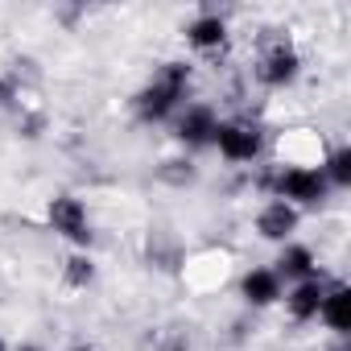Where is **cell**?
<instances>
[{
    "mask_svg": "<svg viewBox=\"0 0 351 351\" xmlns=\"http://www.w3.org/2000/svg\"><path fill=\"white\" fill-rule=\"evenodd\" d=\"M50 228L58 236H66L71 244H87L91 240V219H87V207L75 199V195H58L50 203Z\"/></svg>",
    "mask_w": 351,
    "mask_h": 351,
    "instance_id": "cell-4",
    "label": "cell"
},
{
    "mask_svg": "<svg viewBox=\"0 0 351 351\" xmlns=\"http://www.w3.org/2000/svg\"><path fill=\"white\" fill-rule=\"evenodd\" d=\"M240 293L248 306H273L281 298V277L273 269H252L244 281H240Z\"/></svg>",
    "mask_w": 351,
    "mask_h": 351,
    "instance_id": "cell-8",
    "label": "cell"
},
{
    "mask_svg": "<svg viewBox=\"0 0 351 351\" xmlns=\"http://www.w3.org/2000/svg\"><path fill=\"white\" fill-rule=\"evenodd\" d=\"M277 199L281 203H318L326 195V178H322V169H306V165H293L285 173H277Z\"/></svg>",
    "mask_w": 351,
    "mask_h": 351,
    "instance_id": "cell-3",
    "label": "cell"
},
{
    "mask_svg": "<svg viewBox=\"0 0 351 351\" xmlns=\"http://www.w3.org/2000/svg\"><path fill=\"white\" fill-rule=\"evenodd\" d=\"M347 306H351V289L343 285V281H330L326 289H322V306H318V318L335 330V335H347Z\"/></svg>",
    "mask_w": 351,
    "mask_h": 351,
    "instance_id": "cell-6",
    "label": "cell"
},
{
    "mask_svg": "<svg viewBox=\"0 0 351 351\" xmlns=\"http://www.w3.org/2000/svg\"><path fill=\"white\" fill-rule=\"evenodd\" d=\"M186 38H191V46H199V50H215V46H223V38H228V25H223V17L207 13V17L191 21Z\"/></svg>",
    "mask_w": 351,
    "mask_h": 351,
    "instance_id": "cell-11",
    "label": "cell"
},
{
    "mask_svg": "<svg viewBox=\"0 0 351 351\" xmlns=\"http://www.w3.org/2000/svg\"><path fill=\"white\" fill-rule=\"evenodd\" d=\"M228 161H252L261 153V128L252 120H223L211 136Z\"/></svg>",
    "mask_w": 351,
    "mask_h": 351,
    "instance_id": "cell-2",
    "label": "cell"
},
{
    "mask_svg": "<svg viewBox=\"0 0 351 351\" xmlns=\"http://www.w3.org/2000/svg\"><path fill=\"white\" fill-rule=\"evenodd\" d=\"M0 351H9V347H5V339H0Z\"/></svg>",
    "mask_w": 351,
    "mask_h": 351,
    "instance_id": "cell-15",
    "label": "cell"
},
{
    "mask_svg": "<svg viewBox=\"0 0 351 351\" xmlns=\"http://www.w3.org/2000/svg\"><path fill=\"white\" fill-rule=\"evenodd\" d=\"M215 128H219V120H215V112H211L207 104L186 108L182 120H178V136H182L186 145H207V141L215 136Z\"/></svg>",
    "mask_w": 351,
    "mask_h": 351,
    "instance_id": "cell-7",
    "label": "cell"
},
{
    "mask_svg": "<svg viewBox=\"0 0 351 351\" xmlns=\"http://www.w3.org/2000/svg\"><path fill=\"white\" fill-rule=\"evenodd\" d=\"M298 71H302V58H298V50H293L289 42H273V46L261 54V62H256V79L269 83V87H285V83H293Z\"/></svg>",
    "mask_w": 351,
    "mask_h": 351,
    "instance_id": "cell-5",
    "label": "cell"
},
{
    "mask_svg": "<svg viewBox=\"0 0 351 351\" xmlns=\"http://www.w3.org/2000/svg\"><path fill=\"white\" fill-rule=\"evenodd\" d=\"M21 351H38V347H21Z\"/></svg>",
    "mask_w": 351,
    "mask_h": 351,
    "instance_id": "cell-16",
    "label": "cell"
},
{
    "mask_svg": "<svg viewBox=\"0 0 351 351\" xmlns=\"http://www.w3.org/2000/svg\"><path fill=\"white\" fill-rule=\"evenodd\" d=\"M322 178L335 182V186H347V182H351V149H335V153H330Z\"/></svg>",
    "mask_w": 351,
    "mask_h": 351,
    "instance_id": "cell-13",
    "label": "cell"
},
{
    "mask_svg": "<svg viewBox=\"0 0 351 351\" xmlns=\"http://www.w3.org/2000/svg\"><path fill=\"white\" fill-rule=\"evenodd\" d=\"M298 228V207H289V203H269L265 211H261V219H256V232L265 236V240H285L289 232Z\"/></svg>",
    "mask_w": 351,
    "mask_h": 351,
    "instance_id": "cell-9",
    "label": "cell"
},
{
    "mask_svg": "<svg viewBox=\"0 0 351 351\" xmlns=\"http://www.w3.org/2000/svg\"><path fill=\"white\" fill-rule=\"evenodd\" d=\"M75 351H91V347H75Z\"/></svg>",
    "mask_w": 351,
    "mask_h": 351,
    "instance_id": "cell-17",
    "label": "cell"
},
{
    "mask_svg": "<svg viewBox=\"0 0 351 351\" xmlns=\"http://www.w3.org/2000/svg\"><path fill=\"white\" fill-rule=\"evenodd\" d=\"M66 265H71V269H66V281H71V285H87V281H91V273H95L87 256H71Z\"/></svg>",
    "mask_w": 351,
    "mask_h": 351,
    "instance_id": "cell-14",
    "label": "cell"
},
{
    "mask_svg": "<svg viewBox=\"0 0 351 351\" xmlns=\"http://www.w3.org/2000/svg\"><path fill=\"white\" fill-rule=\"evenodd\" d=\"M322 281L318 277H310V281H298V289L285 298L289 302V314L298 318V322H310V318H318V306H322Z\"/></svg>",
    "mask_w": 351,
    "mask_h": 351,
    "instance_id": "cell-10",
    "label": "cell"
},
{
    "mask_svg": "<svg viewBox=\"0 0 351 351\" xmlns=\"http://www.w3.org/2000/svg\"><path fill=\"white\" fill-rule=\"evenodd\" d=\"M186 87H191V66H186V62H165V66L157 71V79H153V83L141 91V99H136L141 116H145V120H165L173 108L182 104Z\"/></svg>",
    "mask_w": 351,
    "mask_h": 351,
    "instance_id": "cell-1",
    "label": "cell"
},
{
    "mask_svg": "<svg viewBox=\"0 0 351 351\" xmlns=\"http://www.w3.org/2000/svg\"><path fill=\"white\" fill-rule=\"evenodd\" d=\"M277 277L285 273V277H298V281H310L314 277V252L306 248V244H289L285 252H281V261H277V269H273Z\"/></svg>",
    "mask_w": 351,
    "mask_h": 351,
    "instance_id": "cell-12",
    "label": "cell"
}]
</instances>
